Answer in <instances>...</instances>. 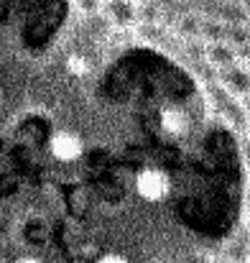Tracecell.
<instances>
[{
    "label": "cell",
    "mask_w": 250,
    "mask_h": 263,
    "mask_svg": "<svg viewBox=\"0 0 250 263\" xmlns=\"http://www.w3.org/2000/svg\"><path fill=\"white\" fill-rule=\"evenodd\" d=\"M133 192L146 207H164L174 199V179L159 166H143L133 179Z\"/></svg>",
    "instance_id": "6da1fadb"
},
{
    "label": "cell",
    "mask_w": 250,
    "mask_h": 263,
    "mask_svg": "<svg viewBox=\"0 0 250 263\" xmlns=\"http://www.w3.org/2000/svg\"><path fill=\"white\" fill-rule=\"evenodd\" d=\"M207 92H209L212 102L217 105V112H220V115L227 120V125H233V128H248L250 120H248V115L243 112L240 100H235L233 95H227L225 89L217 85V82L207 85Z\"/></svg>",
    "instance_id": "7a4b0ae2"
},
{
    "label": "cell",
    "mask_w": 250,
    "mask_h": 263,
    "mask_svg": "<svg viewBox=\"0 0 250 263\" xmlns=\"http://www.w3.org/2000/svg\"><path fill=\"white\" fill-rule=\"evenodd\" d=\"M49 154L56 164H77L84 154V143L80 136H74L69 130H62L49 141Z\"/></svg>",
    "instance_id": "3957f363"
},
{
    "label": "cell",
    "mask_w": 250,
    "mask_h": 263,
    "mask_svg": "<svg viewBox=\"0 0 250 263\" xmlns=\"http://www.w3.org/2000/svg\"><path fill=\"white\" fill-rule=\"evenodd\" d=\"M105 21L115 28L138 26V3L136 0H102Z\"/></svg>",
    "instance_id": "277c9868"
},
{
    "label": "cell",
    "mask_w": 250,
    "mask_h": 263,
    "mask_svg": "<svg viewBox=\"0 0 250 263\" xmlns=\"http://www.w3.org/2000/svg\"><path fill=\"white\" fill-rule=\"evenodd\" d=\"M217 85L225 89L227 95H233L235 100L245 97V95H250V69L238 62V64L217 72Z\"/></svg>",
    "instance_id": "5b68a950"
},
{
    "label": "cell",
    "mask_w": 250,
    "mask_h": 263,
    "mask_svg": "<svg viewBox=\"0 0 250 263\" xmlns=\"http://www.w3.org/2000/svg\"><path fill=\"white\" fill-rule=\"evenodd\" d=\"M204 62L215 69V72H222L233 64H238V51L225 44V41H215V44H204Z\"/></svg>",
    "instance_id": "8992f818"
},
{
    "label": "cell",
    "mask_w": 250,
    "mask_h": 263,
    "mask_svg": "<svg viewBox=\"0 0 250 263\" xmlns=\"http://www.w3.org/2000/svg\"><path fill=\"white\" fill-rule=\"evenodd\" d=\"M161 128H164V133L166 136H181L184 130H186V118H184V112L181 110H176V107H168L161 112Z\"/></svg>",
    "instance_id": "52a82bcc"
},
{
    "label": "cell",
    "mask_w": 250,
    "mask_h": 263,
    "mask_svg": "<svg viewBox=\"0 0 250 263\" xmlns=\"http://www.w3.org/2000/svg\"><path fill=\"white\" fill-rule=\"evenodd\" d=\"M199 26H202V18H197V15H179L176 23H174L176 33H179L184 41L199 39Z\"/></svg>",
    "instance_id": "ba28073f"
},
{
    "label": "cell",
    "mask_w": 250,
    "mask_h": 263,
    "mask_svg": "<svg viewBox=\"0 0 250 263\" xmlns=\"http://www.w3.org/2000/svg\"><path fill=\"white\" fill-rule=\"evenodd\" d=\"M220 23L225 26H243L248 23V10L238 3H225L222 10H220Z\"/></svg>",
    "instance_id": "9c48e42d"
},
{
    "label": "cell",
    "mask_w": 250,
    "mask_h": 263,
    "mask_svg": "<svg viewBox=\"0 0 250 263\" xmlns=\"http://www.w3.org/2000/svg\"><path fill=\"white\" fill-rule=\"evenodd\" d=\"M222 41L230 44V46L238 51L240 46L250 44V26L248 23H243V26H225V39H222Z\"/></svg>",
    "instance_id": "30bf717a"
},
{
    "label": "cell",
    "mask_w": 250,
    "mask_h": 263,
    "mask_svg": "<svg viewBox=\"0 0 250 263\" xmlns=\"http://www.w3.org/2000/svg\"><path fill=\"white\" fill-rule=\"evenodd\" d=\"M225 39V23L220 21H202L199 26V41L202 44H215Z\"/></svg>",
    "instance_id": "8fae6325"
},
{
    "label": "cell",
    "mask_w": 250,
    "mask_h": 263,
    "mask_svg": "<svg viewBox=\"0 0 250 263\" xmlns=\"http://www.w3.org/2000/svg\"><path fill=\"white\" fill-rule=\"evenodd\" d=\"M67 72L72 74V77H87L89 74V62L80 57V54H72L69 59H67Z\"/></svg>",
    "instance_id": "7c38bea8"
},
{
    "label": "cell",
    "mask_w": 250,
    "mask_h": 263,
    "mask_svg": "<svg viewBox=\"0 0 250 263\" xmlns=\"http://www.w3.org/2000/svg\"><path fill=\"white\" fill-rule=\"evenodd\" d=\"M184 51H186V57L191 59V64H199V62H204V44H202L199 39H194V41H186V44H184Z\"/></svg>",
    "instance_id": "4fadbf2b"
},
{
    "label": "cell",
    "mask_w": 250,
    "mask_h": 263,
    "mask_svg": "<svg viewBox=\"0 0 250 263\" xmlns=\"http://www.w3.org/2000/svg\"><path fill=\"white\" fill-rule=\"evenodd\" d=\"M138 33H141L146 41H159V39L164 36V28H161V23H159V26H138Z\"/></svg>",
    "instance_id": "5bb4252c"
},
{
    "label": "cell",
    "mask_w": 250,
    "mask_h": 263,
    "mask_svg": "<svg viewBox=\"0 0 250 263\" xmlns=\"http://www.w3.org/2000/svg\"><path fill=\"white\" fill-rule=\"evenodd\" d=\"M77 5H80V10L87 13V15H97V13L102 10V0H77Z\"/></svg>",
    "instance_id": "9a60e30c"
},
{
    "label": "cell",
    "mask_w": 250,
    "mask_h": 263,
    "mask_svg": "<svg viewBox=\"0 0 250 263\" xmlns=\"http://www.w3.org/2000/svg\"><path fill=\"white\" fill-rule=\"evenodd\" d=\"M240 159H243V164L250 169V138H243V141H240Z\"/></svg>",
    "instance_id": "2e32d148"
},
{
    "label": "cell",
    "mask_w": 250,
    "mask_h": 263,
    "mask_svg": "<svg viewBox=\"0 0 250 263\" xmlns=\"http://www.w3.org/2000/svg\"><path fill=\"white\" fill-rule=\"evenodd\" d=\"M238 62H240L243 67H248L250 69V44H245V46H240V49H238Z\"/></svg>",
    "instance_id": "e0dca14e"
},
{
    "label": "cell",
    "mask_w": 250,
    "mask_h": 263,
    "mask_svg": "<svg viewBox=\"0 0 250 263\" xmlns=\"http://www.w3.org/2000/svg\"><path fill=\"white\" fill-rule=\"evenodd\" d=\"M240 105H243V112L248 115V120H250V95H245V97H240Z\"/></svg>",
    "instance_id": "ac0fdd59"
},
{
    "label": "cell",
    "mask_w": 250,
    "mask_h": 263,
    "mask_svg": "<svg viewBox=\"0 0 250 263\" xmlns=\"http://www.w3.org/2000/svg\"><path fill=\"white\" fill-rule=\"evenodd\" d=\"M209 263H227V261H225V258H212Z\"/></svg>",
    "instance_id": "d6986e66"
},
{
    "label": "cell",
    "mask_w": 250,
    "mask_h": 263,
    "mask_svg": "<svg viewBox=\"0 0 250 263\" xmlns=\"http://www.w3.org/2000/svg\"><path fill=\"white\" fill-rule=\"evenodd\" d=\"M245 230H248V233H250V212H248V225H245Z\"/></svg>",
    "instance_id": "ffe728a7"
},
{
    "label": "cell",
    "mask_w": 250,
    "mask_h": 263,
    "mask_svg": "<svg viewBox=\"0 0 250 263\" xmlns=\"http://www.w3.org/2000/svg\"><path fill=\"white\" fill-rule=\"evenodd\" d=\"M136 3H138V5H141V3H148V0H136Z\"/></svg>",
    "instance_id": "44dd1931"
},
{
    "label": "cell",
    "mask_w": 250,
    "mask_h": 263,
    "mask_svg": "<svg viewBox=\"0 0 250 263\" xmlns=\"http://www.w3.org/2000/svg\"><path fill=\"white\" fill-rule=\"evenodd\" d=\"M0 105H3V95H0Z\"/></svg>",
    "instance_id": "7402d4cb"
},
{
    "label": "cell",
    "mask_w": 250,
    "mask_h": 263,
    "mask_svg": "<svg viewBox=\"0 0 250 263\" xmlns=\"http://www.w3.org/2000/svg\"><path fill=\"white\" fill-rule=\"evenodd\" d=\"M248 263H250V258H248Z\"/></svg>",
    "instance_id": "603a6c76"
},
{
    "label": "cell",
    "mask_w": 250,
    "mask_h": 263,
    "mask_svg": "<svg viewBox=\"0 0 250 263\" xmlns=\"http://www.w3.org/2000/svg\"><path fill=\"white\" fill-rule=\"evenodd\" d=\"M248 138H250V136H248Z\"/></svg>",
    "instance_id": "cb8c5ba5"
}]
</instances>
